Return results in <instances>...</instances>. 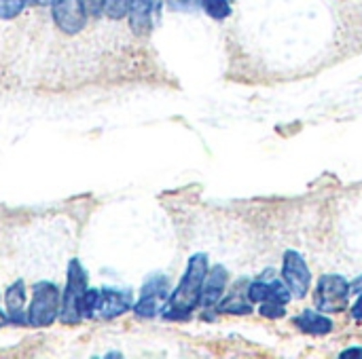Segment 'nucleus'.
<instances>
[{
	"label": "nucleus",
	"mask_w": 362,
	"mask_h": 359,
	"mask_svg": "<svg viewBox=\"0 0 362 359\" xmlns=\"http://www.w3.org/2000/svg\"><path fill=\"white\" fill-rule=\"evenodd\" d=\"M66 290L62 296V309H59V320L66 326H74L78 324L81 317V303L87 288V271L83 269V264L74 258L68 264V275H66Z\"/></svg>",
	"instance_id": "obj_2"
},
{
	"label": "nucleus",
	"mask_w": 362,
	"mask_h": 359,
	"mask_svg": "<svg viewBox=\"0 0 362 359\" xmlns=\"http://www.w3.org/2000/svg\"><path fill=\"white\" fill-rule=\"evenodd\" d=\"M4 303H6L8 322L15 324V326H28V311H23V307H25V286H23V281H15L4 292Z\"/></svg>",
	"instance_id": "obj_11"
},
{
	"label": "nucleus",
	"mask_w": 362,
	"mask_h": 359,
	"mask_svg": "<svg viewBox=\"0 0 362 359\" xmlns=\"http://www.w3.org/2000/svg\"><path fill=\"white\" fill-rule=\"evenodd\" d=\"M291 290L288 286L282 281H272V284H265V281H252L248 286V298L250 303H282L286 305L291 300Z\"/></svg>",
	"instance_id": "obj_10"
},
{
	"label": "nucleus",
	"mask_w": 362,
	"mask_h": 359,
	"mask_svg": "<svg viewBox=\"0 0 362 359\" xmlns=\"http://www.w3.org/2000/svg\"><path fill=\"white\" fill-rule=\"evenodd\" d=\"M350 284L346 281V277L341 275H322L318 286H316V292H314V303H316V309L322 311V313H344L348 309V303H350Z\"/></svg>",
	"instance_id": "obj_4"
},
{
	"label": "nucleus",
	"mask_w": 362,
	"mask_h": 359,
	"mask_svg": "<svg viewBox=\"0 0 362 359\" xmlns=\"http://www.w3.org/2000/svg\"><path fill=\"white\" fill-rule=\"evenodd\" d=\"M227 269L223 264H214L212 269H208V275H206V281H204V288H202V298H199V305L204 309H212L218 305V300L223 298V292L227 288Z\"/></svg>",
	"instance_id": "obj_9"
},
{
	"label": "nucleus",
	"mask_w": 362,
	"mask_h": 359,
	"mask_svg": "<svg viewBox=\"0 0 362 359\" xmlns=\"http://www.w3.org/2000/svg\"><path fill=\"white\" fill-rule=\"evenodd\" d=\"M202 8L212 19H227L231 15V2L229 0H199Z\"/></svg>",
	"instance_id": "obj_15"
},
{
	"label": "nucleus",
	"mask_w": 362,
	"mask_h": 359,
	"mask_svg": "<svg viewBox=\"0 0 362 359\" xmlns=\"http://www.w3.org/2000/svg\"><path fill=\"white\" fill-rule=\"evenodd\" d=\"M341 359H362V347H352V349H346L341 355Z\"/></svg>",
	"instance_id": "obj_21"
},
{
	"label": "nucleus",
	"mask_w": 362,
	"mask_h": 359,
	"mask_svg": "<svg viewBox=\"0 0 362 359\" xmlns=\"http://www.w3.org/2000/svg\"><path fill=\"white\" fill-rule=\"evenodd\" d=\"M98 300H100V290H87L81 303V317H93Z\"/></svg>",
	"instance_id": "obj_18"
},
{
	"label": "nucleus",
	"mask_w": 362,
	"mask_h": 359,
	"mask_svg": "<svg viewBox=\"0 0 362 359\" xmlns=\"http://www.w3.org/2000/svg\"><path fill=\"white\" fill-rule=\"evenodd\" d=\"M208 275V256L206 254H195L189 258L187 271L172 292V296L165 300V307L161 309V315L170 322H180L187 320L195 307H199L202 298V288Z\"/></svg>",
	"instance_id": "obj_1"
},
{
	"label": "nucleus",
	"mask_w": 362,
	"mask_h": 359,
	"mask_svg": "<svg viewBox=\"0 0 362 359\" xmlns=\"http://www.w3.org/2000/svg\"><path fill=\"white\" fill-rule=\"evenodd\" d=\"M28 2H32L36 6H51L53 4V0H28Z\"/></svg>",
	"instance_id": "obj_23"
},
{
	"label": "nucleus",
	"mask_w": 362,
	"mask_h": 359,
	"mask_svg": "<svg viewBox=\"0 0 362 359\" xmlns=\"http://www.w3.org/2000/svg\"><path fill=\"white\" fill-rule=\"evenodd\" d=\"M151 15H153V0H129V25L134 32L144 34L151 30Z\"/></svg>",
	"instance_id": "obj_13"
},
{
	"label": "nucleus",
	"mask_w": 362,
	"mask_h": 359,
	"mask_svg": "<svg viewBox=\"0 0 362 359\" xmlns=\"http://www.w3.org/2000/svg\"><path fill=\"white\" fill-rule=\"evenodd\" d=\"M53 21L64 34H78L87 23V8L83 0H53L51 4Z\"/></svg>",
	"instance_id": "obj_7"
},
{
	"label": "nucleus",
	"mask_w": 362,
	"mask_h": 359,
	"mask_svg": "<svg viewBox=\"0 0 362 359\" xmlns=\"http://www.w3.org/2000/svg\"><path fill=\"white\" fill-rule=\"evenodd\" d=\"M132 294L127 290H115V288H102L100 290V300L95 307L93 317L102 320H115L132 309Z\"/></svg>",
	"instance_id": "obj_8"
},
{
	"label": "nucleus",
	"mask_w": 362,
	"mask_h": 359,
	"mask_svg": "<svg viewBox=\"0 0 362 359\" xmlns=\"http://www.w3.org/2000/svg\"><path fill=\"white\" fill-rule=\"evenodd\" d=\"M168 290H170V284H168V277L165 275H153L146 279V284L142 286L140 290V298L138 303L132 307L134 313L138 317H155L159 313V307L161 303H165L170 296H168Z\"/></svg>",
	"instance_id": "obj_6"
},
{
	"label": "nucleus",
	"mask_w": 362,
	"mask_h": 359,
	"mask_svg": "<svg viewBox=\"0 0 362 359\" xmlns=\"http://www.w3.org/2000/svg\"><path fill=\"white\" fill-rule=\"evenodd\" d=\"M293 324L303 332V334H312V336H325L333 330V322L316 311H303L301 315H297L293 320Z\"/></svg>",
	"instance_id": "obj_12"
},
{
	"label": "nucleus",
	"mask_w": 362,
	"mask_h": 359,
	"mask_svg": "<svg viewBox=\"0 0 362 359\" xmlns=\"http://www.w3.org/2000/svg\"><path fill=\"white\" fill-rule=\"evenodd\" d=\"M282 279L284 284L288 286L291 294L295 298H305L308 292H310V286H312V273L305 264V258L295 252V250H288L284 254V260H282Z\"/></svg>",
	"instance_id": "obj_5"
},
{
	"label": "nucleus",
	"mask_w": 362,
	"mask_h": 359,
	"mask_svg": "<svg viewBox=\"0 0 362 359\" xmlns=\"http://www.w3.org/2000/svg\"><path fill=\"white\" fill-rule=\"evenodd\" d=\"M6 324H8V315H6V313H2V311H0V328H4V326H6Z\"/></svg>",
	"instance_id": "obj_25"
},
{
	"label": "nucleus",
	"mask_w": 362,
	"mask_h": 359,
	"mask_svg": "<svg viewBox=\"0 0 362 359\" xmlns=\"http://www.w3.org/2000/svg\"><path fill=\"white\" fill-rule=\"evenodd\" d=\"M259 315L269 317V320L284 317V305H282V303H261V307H259Z\"/></svg>",
	"instance_id": "obj_19"
},
{
	"label": "nucleus",
	"mask_w": 362,
	"mask_h": 359,
	"mask_svg": "<svg viewBox=\"0 0 362 359\" xmlns=\"http://www.w3.org/2000/svg\"><path fill=\"white\" fill-rule=\"evenodd\" d=\"M83 4H85L87 13H91V15L102 13V0H83Z\"/></svg>",
	"instance_id": "obj_20"
},
{
	"label": "nucleus",
	"mask_w": 362,
	"mask_h": 359,
	"mask_svg": "<svg viewBox=\"0 0 362 359\" xmlns=\"http://www.w3.org/2000/svg\"><path fill=\"white\" fill-rule=\"evenodd\" d=\"M102 11L110 19H123L129 13V0H102Z\"/></svg>",
	"instance_id": "obj_16"
},
{
	"label": "nucleus",
	"mask_w": 362,
	"mask_h": 359,
	"mask_svg": "<svg viewBox=\"0 0 362 359\" xmlns=\"http://www.w3.org/2000/svg\"><path fill=\"white\" fill-rule=\"evenodd\" d=\"M172 2H176V4H191V2H195V0H172Z\"/></svg>",
	"instance_id": "obj_26"
},
{
	"label": "nucleus",
	"mask_w": 362,
	"mask_h": 359,
	"mask_svg": "<svg viewBox=\"0 0 362 359\" xmlns=\"http://www.w3.org/2000/svg\"><path fill=\"white\" fill-rule=\"evenodd\" d=\"M62 309L59 292L49 281H38L32 288V303L28 307V326L32 328H49Z\"/></svg>",
	"instance_id": "obj_3"
},
{
	"label": "nucleus",
	"mask_w": 362,
	"mask_h": 359,
	"mask_svg": "<svg viewBox=\"0 0 362 359\" xmlns=\"http://www.w3.org/2000/svg\"><path fill=\"white\" fill-rule=\"evenodd\" d=\"M354 292H362V275L356 279V281H352V286H350Z\"/></svg>",
	"instance_id": "obj_24"
},
{
	"label": "nucleus",
	"mask_w": 362,
	"mask_h": 359,
	"mask_svg": "<svg viewBox=\"0 0 362 359\" xmlns=\"http://www.w3.org/2000/svg\"><path fill=\"white\" fill-rule=\"evenodd\" d=\"M218 311H221V313H227V315H250V313H252L250 298L244 300V296L240 294V288H235L233 294L227 296V298L218 305Z\"/></svg>",
	"instance_id": "obj_14"
},
{
	"label": "nucleus",
	"mask_w": 362,
	"mask_h": 359,
	"mask_svg": "<svg viewBox=\"0 0 362 359\" xmlns=\"http://www.w3.org/2000/svg\"><path fill=\"white\" fill-rule=\"evenodd\" d=\"M352 317L362 322V294L358 296V300L354 303V307H352Z\"/></svg>",
	"instance_id": "obj_22"
},
{
	"label": "nucleus",
	"mask_w": 362,
	"mask_h": 359,
	"mask_svg": "<svg viewBox=\"0 0 362 359\" xmlns=\"http://www.w3.org/2000/svg\"><path fill=\"white\" fill-rule=\"evenodd\" d=\"M28 0H0V19H13L25 8Z\"/></svg>",
	"instance_id": "obj_17"
}]
</instances>
